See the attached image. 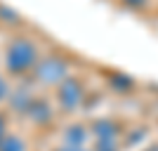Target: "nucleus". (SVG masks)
<instances>
[{"label":"nucleus","mask_w":158,"mask_h":151,"mask_svg":"<svg viewBox=\"0 0 158 151\" xmlns=\"http://www.w3.org/2000/svg\"><path fill=\"white\" fill-rule=\"evenodd\" d=\"M5 92H7V87H5V83H2V80H0V99L5 97Z\"/></svg>","instance_id":"3"},{"label":"nucleus","mask_w":158,"mask_h":151,"mask_svg":"<svg viewBox=\"0 0 158 151\" xmlns=\"http://www.w3.org/2000/svg\"><path fill=\"white\" fill-rule=\"evenodd\" d=\"M149 151H158V146H156V149H149Z\"/></svg>","instance_id":"4"},{"label":"nucleus","mask_w":158,"mask_h":151,"mask_svg":"<svg viewBox=\"0 0 158 151\" xmlns=\"http://www.w3.org/2000/svg\"><path fill=\"white\" fill-rule=\"evenodd\" d=\"M0 151H26V144H24V139H21V137H17V135H10V137L2 139Z\"/></svg>","instance_id":"1"},{"label":"nucleus","mask_w":158,"mask_h":151,"mask_svg":"<svg viewBox=\"0 0 158 151\" xmlns=\"http://www.w3.org/2000/svg\"><path fill=\"white\" fill-rule=\"evenodd\" d=\"M2 139H5V120L0 116V144H2Z\"/></svg>","instance_id":"2"}]
</instances>
